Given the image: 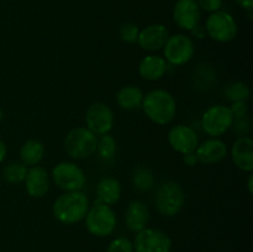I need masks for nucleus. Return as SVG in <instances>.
<instances>
[{"mask_svg": "<svg viewBox=\"0 0 253 252\" xmlns=\"http://www.w3.org/2000/svg\"><path fill=\"white\" fill-rule=\"evenodd\" d=\"M173 19L182 30L192 31L202 19L200 7L195 0H178L173 9Z\"/></svg>", "mask_w": 253, "mask_h": 252, "instance_id": "obj_13", "label": "nucleus"}, {"mask_svg": "<svg viewBox=\"0 0 253 252\" xmlns=\"http://www.w3.org/2000/svg\"><path fill=\"white\" fill-rule=\"evenodd\" d=\"M121 197V185L118 179L113 177H104L96 185V200L94 204L113 205L119 202Z\"/></svg>", "mask_w": 253, "mask_h": 252, "instance_id": "obj_19", "label": "nucleus"}, {"mask_svg": "<svg viewBox=\"0 0 253 252\" xmlns=\"http://www.w3.org/2000/svg\"><path fill=\"white\" fill-rule=\"evenodd\" d=\"M168 37H169V32L166 29V26L161 24H153L140 31L137 42L141 48L145 51L155 52L165 47Z\"/></svg>", "mask_w": 253, "mask_h": 252, "instance_id": "obj_15", "label": "nucleus"}, {"mask_svg": "<svg viewBox=\"0 0 253 252\" xmlns=\"http://www.w3.org/2000/svg\"><path fill=\"white\" fill-rule=\"evenodd\" d=\"M24 182L27 194L32 198L44 197L49 189L48 173L41 166H32L29 168Z\"/></svg>", "mask_w": 253, "mask_h": 252, "instance_id": "obj_16", "label": "nucleus"}, {"mask_svg": "<svg viewBox=\"0 0 253 252\" xmlns=\"http://www.w3.org/2000/svg\"><path fill=\"white\" fill-rule=\"evenodd\" d=\"M198 6L208 12L219 11L222 6V0H195Z\"/></svg>", "mask_w": 253, "mask_h": 252, "instance_id": "obj_30", "label": "nucleus"}, {"mask_svg": "<svg viewBox=\"0 0 253 252\" xmlns=\"http://www.w3.org/2000/svg\"><path fill=\"white\" fill-rule=\"evenodd\" d=\"M141 106L146 116L157 125L169 124L177 113V103L174 96L163 89H155L146 94Z\"/></svg>", "mask_w": 253, "mask_h": 252, "instance_id": "obj_2", "label": "nucleus"}, {"mask_svg": "<svg viewBox=\"0 0 253 252\" xmlns=\"http://www.w3.org/2000/svg\"><path fill=\"white\" fill-rule=\"evenodd\" d=\"M86 128L95 135H105L114 126V113L109 105L104 103H94L85 113Z\"/></svg>", "mask_w": 253, "mask_h": 252, "instance_id": "obj_11", "label": "nucleus"}, {"mask_svg": "<svg viewBox=\"0 0 253 252\" xmlns=\"http://www.w3.org/2000/svg\"><path fill=\"white\" fill-rule=\"evenodd\" d=\"M44 156L43 143L37 140H29L22 145L20 150L21 163L25 166H37Z\"/></svg>", "mask_w": 253, "mask_h": 252, "instance_id": "obj_22", "label": "nucleus"}, {"mask_svg": "<svg viewBox=\"0 0 253 252\" xmlns=\"http://www.w3.org/2000/svg\"><path fill=\"white\" fill-rule=\"evenodd\" d=\"M2 116H4V111H2V109L0 108V121L2 120Z\"/></svg>", "mask_w": 253, "mask_h": 252, "instance_id": "obj_37", "label": "nucleus"}, {"mask_svg": "<svg viewBox=\"0 0 253 252\" xmlns=\"http://www.w3.org/2000/svg\"><path fill=\"white\" fill-rule=\"evenodd\" d=\"M205 32L214 41L220 43H227L232 41L237 35V24L234 16L226 11H215L205 22Z\"/></svg>", "mask_w": 253, "mask_h": 252, "instance_id": "obj_6", "label": "nucleus"}, {"mask_svg": "<svg viewBox=\"0 0 253 252\" xmlns=\"http://www.w3.org/2000/svg\"><path fill=\"white\" fill-rule=\"evenodd\" d=\"M252 180H253V177L252 175H250L249 177V182H247V188H249V192L251 193H253V188H252Z\"/></svg>", "mask_w": 253, "mask_h": 252, "instance_id": "obj_36", "label": "nucleus"}, {"mask_svg": "<svg viewBox=\"0 0 253 252\" xmlns=\"http://www.w3.org/2000/svg\"><path fill=\"white\" fill-rule=\"evenodd\" d=\"M27 168L24 163L20 162H12L9 163L6 167L2 170V177L6 182L11 183V184H19V183L24 182L25 177H26Z\"/></svg>", "mask_w": 253, "mask_h": 252, "instance_id": "obj_25", "label": "nucleus"}, {"mask_svg": "<svg viewBox=\"0 0 253 252\" xmlns=\"http://www.w3.org/2000/svg\"><path fill=\"white\" fill-rule=\"evenodd\" d=\"M172 240L162 230L145 227L137 232L133 242L135 252H170Z\"/></svg>", "mask_w": 253, "mask_h": 252, "instance_id": "obj_10", "label": "nucleus"}, {"mask_svg": "<svg viewBox=\"0 0 253 252\" xmlns=\"http://www.w3.org/2000/svg\"><path fill=\"white\" fill-rule=\"evenodd\" d=\"M116 141L109 133L105 135H100V137L96 141V151H98L99 156L104 160H110L115 156L116 153Z\"/></svg>", "mask_w": 253, "mask_h": 252, "instance_id": "obj_26", "label": "nucleus"}, {"mask_svg": "<svg viewBox=\"0 0 253 252\" xmlns=\"http://www.w3.org/2000/svg\"><path fill=\"white\" fill-rule=\"evenodd\" d=\"M237 4L241 7H244L247 11H252L253 9V0H236Z\"/></svg>", "mask_w": 253, "mask_h": 252, "instance_id": "obj_33", "label": "nucleus"}, {"mask_svg": "<svg viewBox=\"0 0 253 252\" xmlns=\"http://www.w3.org/2000/svg\"><path fill=\"white\" fill-rule=\"evenodd\" d=\"M194 42L183 34L168 37L165 44V59L172 66H183L192 59L194 54Z\"/></svg>", "mask_w": 253, "mask_h": 252, "instance_id": "obj_9", "label": "nucleus"}, {"mask_svg": "<svg viewBox=\"0 0 253 252\" xmlns=\"http://www.w3.org/2000/svg\"><path fill=\"white\" fill-rule=\"evenodd\" d=\"M168 142L170 147L177 152L185 153L194 152L199 145V138L194 128L185 125H177L168 132Z\"/></svg>", "mask_w": 253, "mask_h": 252, "instance_id": "obj_12", "label": "nucleus"}, {"mask_svg": "<svg viewBox=\"0 0 253 252\" xmlns=\"http://www.w3.org/2000/svg\"><path fill=\"white\" fill-rule=\"evenodd\" d=\"M106 252H133V244L126 237H118L109 244Z\"/></svg>", "mask_w": 253, "mask_h": 252, "instance_id": "obj_28", "label": "nucleus"}, {"mask_svg": "<svg viewBox=\"0 0 253 252\" xmlns=\"http://www.w3.org/2000/svg\"><path fill=\"white\" fill-rule=\"evenodd\" d=\"M192 32L195 37H198V39H202V37H204V35H205V29H202V26H200V25H198L197 27H194V29L192 30Z\"/></svg>", "mask_w": 253, "mask_h": 252, "instance_id": "obj_34", "label": "nucleus"}, {"mask_svg": "<svg viewBox=\"0 0 253 252\" xmlns=\"http://www.w3.org/2000/svg\"><path fill=\"white\" fill-rule=\"evenodd\" d=\"M95 133L86 127L73 128L67 133L64 138V150L74 160H84L93 155L96 151Z\"/></svg>", "mask_w": 253, "mask_h": 252, "instance_id": "obj_4", "label": "nucleus"}, {"mask_svg": "<svg viewBox=\"0 0 253 252\" xmlns=\"http://www.w3.org/2000/svg\"><path fill=\"white\" fill-rule=\"evenodd\" d=\"M185 203L183 188L174 180H167L158 187L156 193V208L163 216H175Z\"/></svg>", "mask_w": 253, "mask_h": 252, "instance_id": "obj_3", "label": "nucleus"}, {"mask_svg": "<svg viewBox=\"0 0 253 252\" xmlns=\"http://www.w3.org/2000/svg\"><path fill=\"white\" fill-rule=\"evenodd\" d=\"M234 123V116L229 106L214 105L205 110L202 118L203 130L211 137H219L230 130Z\"/></svg>", "mask_w": 253, "mask_h": 252, "instance_id": "obj_8", "label": "nucleus"}, {"mask_svg": "<svg viewBox=\"0 0 253 252\" xmlns=\"http://www.w3.org/2000/svg\"><path fill=\"white\" fill-rule=\"evenodd\" d=\"M143 91L135 85L123 86L116 94V103L124 110H136L142 105Z\"/></svg>", "mask_w": 253, "mask_h": 252, "instance_id": "obj_21", "label": "nucleus"}, {"mask_svg": "<svg viewBox=\"0 0 253 252\" xmlns=\"http://www.w3.org/2000/svg\"><path fill=\"white\" fill-rule=\"evenodd\" d=\"M53 182L64 192L82 190L85 185V173L79 166L72 162H61L52 170Z\"/></svg>", "mask_w": 253, "mask_h": 252, "instance_id": "obj_7", "label": "nucleus"}, {"mask_svg": "<svg viewBox=\"0 0 253 252\" xmlns=\"http://www.w3.org/2000/svg\"><path fill=\"white\" fill-rule=\"evenodd\" d=\"M194 152L198 162L203 165H215V163L221 162L226 157L227 146L220 138L212 137L198 145Z\"/></svg>", "mask_w": 253, "mask_h": 252, "instance_id": "obj_14", "label": "nucleus"}, {"mask_svg": "<svg viewBox=\"0 0 253 252\" xmlns=\"http://www.w3.org/2000/svg\"><path fill=\"white\" fill-rule=\"evenodd\" d=\"M6 145L4 143V141L0 140V163L2 162V161L5 160V157H6Z\"/></svg>", "mask_w": 253, "mask_h": 252, "instance_id": "obj_35", "label": "nucleus"}, {"mask_svg": "<svg viewBox=\"0 0 253 252\" xmlns=\"http://www.w3.org/2000/svg\"><path fill=\"white\" fill-rule=\"evenodd\" d=\"M251 95V90H250L249 85L242 82H235V83L229 84L225 88V96L227 100L231 103L235 101H247Z\"/></svg>", "mask_w": 253, "mask_h": 252, "instance_id": "obj_23", "label": "nucleus"}, {"mask_svg": "<svg viewBox=\"0 0 253 252\" xmlns=\"http://www.w3.org/2000/svg\"><path fill=\"white\" fill-rule=\"evenodd\" d=\"M132 183L133 187L140 192H147L152 188L153 183H155V177L151 169L146 167H138L137 169L133 172L132 175Z\"/></svg>", "mask_w": 253, "mask_h": 252, "instance_id": "obj_24", "label": "nucleus"}, {"mask_svg": "<svg viewBox=\"0 0 253 252\" xmlns=\"http://www.w3.org/2000/svg\"><path fill=\"white\" fill-rule=\"evenodd\" d=\"M89 210V199L82 190L66 192L53 203V216L66 225L76 224L85 217Z\"/></svg>", "mask_w": 253, "mask_h": 252, "instance_id": "obj_1", "label": "nucleus"}, {"mask_svg": "<svg viewBox=\"0 0 253 252\" xmlns=\"http://www.w3.org/2000/svg\"><path fill=\"white\" fill-rule=\"evenodd\" d=\"M85 226L91 235L109 236L116 227L115 211L106 204H94L85 215Z\"/></svg>", "mask_w": 253, "mask_h": 252, "instance_id": "obj_5", "label": "nucleus"}, {"mask_svg": "<svg viewBox=\"0 0 253 252\" xmlns=\"http://www.w3.org/2000/svg\"><path fill=\"white\" fill-rule=\"evenodd\" d=\"M150 219V210L145 203L140 200H132L127 205L125 212V225L130 231L138 232L143 230Z\"/></svg>", "mask_w": 253, "mask_h": 252, "instance_id": "obj_18", "label": "nucleus"}, {"mask_svg": "<svg viewBox=\"0 0 253 252\" xmlns=\"http://www.w3.org/2000/svg\"><path fill=\"white\" fill-rule=\"evenodd\" d=\"M232 162L244 172L253 170V141L249 136H241L234 142L231 148Z\"/></svg>", "mask_w": 253, "mask_h": 252, "instance_id": "obj_17", "label": "nucleus"}, {"mask_svg": "<svg viewBox=\"0 0 253 252\" xmlns=\"http://www.w3.org/2000/svg\"><path fill=\"white\" fill-rule=\"evenodd\" d=\"M231 127L235 128L237 133L242 136H246L250 132V121L247 118H241V119H234V123H232Z\"/></svg>", "mask_w": 253, "mask_h": 252, "instance_id": "obj_31", "label": "nucleus"}, {"mask_svg": "<svg viewBox=\"0 0 253 252\" xmlns=\"http://www.w3.org/2000/svg\"><path fill=\"white\" fill-rule=\"evenodd\" d=\"M138 34H140V30H138L137 25L132 24V22H125L121 25L120 37L125 43L132 44L137 42Z\"/></svg>", "mask_w": 253, "mask_h": 252, "instance_id": "obj_27", "label": "nucleus"}, {"mask_svg": "<svg viewBox=\"0 0 253 252\" xmlns=\"http://www.w3.org/2000/svg\"><path fill=\"white\" fill-rule=\"evenodd\" d=\"M183 162L188 166V167H194L198 163V158L195 156V152H189L183 155Z\"/></svg>", "mask_w": 253, "mask_h": 252, "instance_id": "obj_32", "label": "nucleus"}, {"mask_svg": "<svg viewBox=\"0 0 253 252\" xmlns=\"http://www.w3.org/2000/svg\"><path fill=\"white\" fill-rule=\"evenodd\" d=\"M167 72V62L163 57L150 54L146 56L138 66V73L145 81L155 82L162 78Z\"/></svg>", "mask_w": 253, "mask_h": 252, "instance_id": "obj_20", "label": "nucleus"}, {"mask_svg": "<svg viewBox=\"0 0 253 252\" xmlns=\"http://www.w3.org/2000/svg\"><path fill=\"white\" fill-rule=\"evenodd\" d=\"M230 111H231L234 119L246 118L247 113H249V106H247L246 101H235L230 106Z\"/></svg>", "mask_w": 253, "mask_h": 252, "instance_id": "obj_29", "label": "nucleus"}]
</instances>
